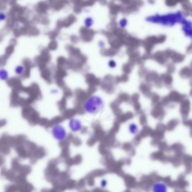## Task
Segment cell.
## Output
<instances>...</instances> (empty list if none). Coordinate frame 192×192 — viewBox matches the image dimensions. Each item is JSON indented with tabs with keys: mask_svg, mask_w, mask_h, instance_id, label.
I'll return each instance as SVG.
<instances>
[{
	"mask_svg": "<svg viewBox=\"0 0 192 192\" xmlns=\"http://www.w3.org/2000/svg\"><path fill=\"white\" fill-rule=\"evenodd\" d=\"M107 185V181L106 180V179H103L102 180L101 182V186L103 188H105L106 185Z\"/></svg>",
	"mask_w": 192,
	"mask_h": 192,
	"instance_id": "8",
	"label": "cell"
},
{
	"mask_svg": "<svg viewBox=\"0 0 192 192\" xmlns=\"http://www.w3.org/2000/svg\"><path fill=\"white\" fill-rule=\"evenodd\" d=\"M15 73L18 75V76H22L24 72V66L22 65H18L15 68Z\"/></svg>",
	"mask_w": 192,
	"mask_h": 192,
	"instance_id": "5",
	"label": "cell"
},
{
	"mask_svg": "<svg viewBox=\"0 0 192 192\" xmlns=\"http://www.w3.org/2000/svg\"><path fill=\"white\" fill-rule=\"evenodd\" d=\"M9 78V73L7 71L3 68L0 69V80L2 81H6Z\"/></svg>",
	"mask_w": 192,
	"mask_h": 192,
	"instance_id": "4",
	"label": "cell"
},
{
	"mask_svg": "<svg viewBox=\"0 0 192 192\" xmlns=\"http://www.w3.org/2000/svg\"><path fill=\"white\" fill-rule=\"evenodd\" d=\"M6 18V15L4 13L0 12V21H4Z\"/></svg>",
	"mask_w": 192,
	"mask_h": 192,
	"instance_id": "7",
	"label": "cell"
},
{
	"mask_svg": "<svg viewBox=\"0 0 192 192\" xmlns=\"http://www.w3.org/2000/svg\"><path fill=\"white\" fill-rule=\"evenodd\" d=\"M69 128L71 130L72 132H77L80 131L81 129V124L79 121L76 120V119H72L69 121Z\"/></svg>",
	"mask_w": 192,
	"mask_h": 192,
	"instance_id": "3",
	"label": "cell"
},
{
	"mask_svg": "<svg viewBox=\"0 0 192 192\" xmlns=\"http://www.w3.org/2000/svg\"><path fill=\"white\" fill-rule=\"evenodd\" d=\"M152 192H168L167 185L162 182H155L151 188Z\"/></svg>",
	"mask_w": 192,
	"mask_h": 192,
	"instance_id": "2",
	"label": "cell"
},
{
	"mask_svg": "<svg viewBox=\"0 0 192 192\" xmlns=\"http://www.w3.org/2000/svg\"><path fill=\"white\" fill-rule=\"evenodd\" d=\"M51 134L54 139L59 141H62L66 139L67 133L65 128L59 124L55 125L51 129Z\"/></svg>",
	"mask_w": 192,
	"mask_h": 192,
	"instance_id": "1",
	"label": "cell"
},
{
	"mask_svg": "<svg viewBox=\"0 0 192 192\" xmlns=\"http://www.w3.org/2000/svg\"><path fill=\"white\" fill-rule=\"evenodd\" d=\"M130 131L132 134H137L139 132V129L136 125H132L130 126Z\"/></svg>",
	"mask_w": 192,
	"mask_h": 192,
	"instance_id": "6",
	"label": "cell"
}]
</instances>
